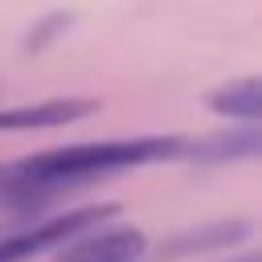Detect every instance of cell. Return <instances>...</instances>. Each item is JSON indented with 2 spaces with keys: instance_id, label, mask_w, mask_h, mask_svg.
I'll return each mask as SVG.
<instances>
[{
  "instance_id": "6da1fadb",
  "label": "cell",
  "mask_w": 262,
  "mask_h": 262,
  "mask_svg": "<svg viewBox=\"0 0 262 262\" xmlns=\"http://www.w3.org/2000/svg\"><path fill=\"white\" fill-rule=\"evenodd\" d=\"M184 147L180 135H135V139H102V143H70V147H49L12 164H0V205L8 209H41L57 192H70L78 184L176 160Z\"/></svg>"
},
{
  "instance_id": "7a4b0ae2",
  "label": "cell",
  "mask_w": 262,
  "mask_h": 262,
  "mask_svg": "<svg viewBox=\"0 0 262 262\" xmlns=\"http://www.w3.org/2000/svg\"><path fill=\"white\" fill-rule=\"evenodd\" d=\"M119 213V205H78L70 213H57L33 229H16V233H4L0 237V262H29L33 254H45V250H57L66 246L70 237L111 221Z\"/></svg>"
},
{
  "instance_id": "3957f363",
  "label": "cell",
  "mask_w": 262,
  "mask_h": 262,
  "mask_svg": "<svg viewBox=\"0 0 262 262\" xmlns=\"http://www.w3.org/2000/svg\"><path fill=\"white\" fill-rule=\"evenodd\" d=\"M57 262H139L147 250V233L139 225H115V229H86L57 246Z\"/></svg>"
},
{
  "instance_id": "277c9868",
  "label": "cell",
  "mask_w": 262,
  "mask_h": 262,
  "mask_svg": "<svg viewBox=\"0 0 262 262\" xmlns=\"http://www.w3.org/2000/svg\"><path fill=\"white\" fill-rule=\"evenodd\" d=\"M258 147H262V131H258V123H237V127H229V131H213L209 139H196V143L184 139L180 156L192 160V164H237V160H254Z\"/></svg>"
},
{
  "instance_id": "5b68a950",
  "label": "cell",
  "mask_w": 262,
  "mask_h": 262,
  "mask_svg": "<svg viewBox=\"0 0 262 262\" xmlns=\"http://www.w3.org/2000/svg\"><path fill=\"white\" fill-rule=\"evenodd\" d=\"M98 111V98H41L25 106L0 111V131H33V127H61Z\"/></svg>"
},
{
  "instance_id": "8992f818",
  "label": "cell",
  "mask_w": 262,
  "mask_h": 262,
  "mask_svg": "<svg viewBox=\"0 0 262 262\" xmlns=\"http://www.w3.org/2000/svg\"><path fill=\"white\" fill-rule=\"evenodd\" d=\"M254 233V225L246 217H233V221H213V225H192V229H180L176 237H168L160 246L164 258H192V254H209V250H225V246H237Z\"/></svg>"
},
{
  "instance_id": "52a82bcc",
  "label": "cell",
  "mask_w": 262,
  "mask_h": 262,
  "mask_svg": "<svg viewBox=\"0 0 262 262\" xmlns=\"http://www.w3.org/2000/svg\"><path fill=\"white\" fill-rule=\"evenodd\" d=\"M205 106L221 115L225 123H258L262 119V82L258 78H237L205 94Z\"/></svg>"
},
{
  "instance_id": "ba28073f",
  "label": "cell",
  "mask_w": 262,
  "mask_h": 262,
  "mask_svg": "<svg viewBox=\"0 0 262 262\" xmlns=\"http://www.w3.org/2000/svg\"><path fill=\"white\" fill-rule=\"evenodd\" d=\"M74 12H49V16H41L29 33H25V41H20V49L25 53H41V49H49V45H57L70 29H74Z\"/></svg>"
},
{
  "instance_id": "9c48e42d",
  "label": "cell",
  "mask_w": 262,
  "mask_h": 262,
  "mask_svg": "<svg viewBox=\"0 0 262 262\" xmlns=\"http://www.w3.org/2000/svg\"><path fill=\"white\" fill-rule=\"evenodd\" d=\"M233 262H262L258 254H246V258H233Z\"/></svg>"
}]
</instances>
